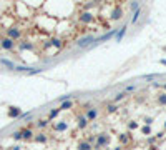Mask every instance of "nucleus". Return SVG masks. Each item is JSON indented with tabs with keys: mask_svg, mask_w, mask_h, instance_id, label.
I'll use <instances>...</instances> for the list:
<instances>
[{
	"mask_svg": "<svg viewBox=\"0 0 166 150\" xmlns=\"http://www.w3.org/2000/svg\"><path fill=\"white\" fill-rule=\"evenodd\" d=\"M93 20V15L90 12H83V14H80V22L81 23H90Z\"/></svg>",
	"mask_w": 166,
	"mask_h": 150,
	"instance_id": "obj_3",
	"label": "nucleus"
},
{
	"mask_svg": "<svg viewBox=\"0 0 166 150\" xmlns=\"http://www.w3.org/2000/svg\"><path fill=\"white\" fill-rule=\"evenodd\" d=\"M106 112H108V114H113V112H116V103H110V105L106 107Z\"/></svg>",
	"mask_w": 166,
	"mask_h": 150,
	"instance_id": "obj_20",
	"label": "nucleus"
},
{
	"mask_svg": "<svg viewBox=\"0 0 166 150\" xmlns=\"http://www.w3.org/2000/svg\"><path fill=\"white\" fill-rule=\"evenodd\" d=\"M141 133H145V135H150V133H151V127H150V125H145V127H141Z\"/></svg>",
	"mask_w": 166,
	"mask_h": 150,
	"instance_id": "obj_21",
	"label": "nucleus"
},
{
	"mask_svg": "<svg viewBox=\"0 0 166 150\" xmlns=\"http://www.w3.org/2000/svg\"><path fill=\"white\" fill-rule=\"evenodd\" d=\"M156 102H158V105L165 107V105H166V94H159L158 98H156Z\"/></svg>",
	"mask_w": 166,
	"mask_h": 150,
	"instance_id": "obj_14",
	"label": "nucleus"
},
{
	"mask_svg": "<svg viewBox=\"0 0 166 150\" xmlns=\"http://www.w3.org/2000/svg\"><path fill=\"white\" fill-rule=\"evenodd\" d=\"M22 114V110L17 109V107H12V109L8 110V117H18Z\"/></svg>",
	"mask_w": 166,
	"mask_h": 150,
	"instance_id": "obj_13",
	"label": "nucleus"
},
{
	"mask_svg": "<svg viewBox=\"0 0 166 150\" xmlns=\"http://www.w3.org/2000/svg\"><path fill=\"white\" fill-rule=\"evenodd\" d=\"M125 32H126V27H121V30L118 32V40L121 39V37H123V35H125Z\"/></svg>",
	"mask_w": 166,
	"mask_h": 150,
	"instance_id": "obj_23",
	"label": "nucleus"
},
{
	"mask_svg": "<svg viewBox=\"0 0 166 150\" xmlns=\"http://www.w3.org/2000/svg\"><path fill=\"white\" fill-rule=\"evenodd\" d=\"M95 150H100V149H98V147H95Z\"/></svg>",
	"mask_w": 166,
	"mask_h": 150,
	"instance_id": "obj_27",
	"label": "nucleus"
},
{
	"mask_svg": "<svg viewBox=\"0 0 166 150\" xmlns=\"http://www.w3.org/2000/svg\"><path fill=\"white\" fill-rule=\"evenodd\" d=\"M88 125V120L85 118V115H78V127L80 129H85Z\"/></svg>",
	"mask_w": 166,
	"mask_h": 150,
	"instance_id": "obj_12",
	"label": "nucleus"
},
{
	"mask_svg": "<svg viewBox=\"0 0 166 150\" xmlns=\"http://www.w3.org/2000/svg\"><path fill=\"white\" fill-rule=\"evenodd\" d=\"M96 117H98V110H96V109H86V112H85V118L88 120V122L95 120Z\"/></svg>",
	"mask_w": 166,
	"mask_h": 150,
	"instance_id": "obj_2",
	"label": "nucleus"
},
{
	"mask_svg": "<svg viewBox=\"0 0 166 150\" xmlns=\"http://www.w3.org/2000/svg\"><path fill=\"white\" fill-rule=\"evenodd\" d=\"M13 45H15V43H13V40H10V39H3V40H2V47L3 48H8V50H10V48H13Z\"/></svg>",
	"mask_w": 166,
	"mask_h": 150,
	"instance_id": "obj_8",
	"label": "nucleus"
},
{
	"mask_svg": "<svg viewBox=\"0 0 166 150\" xmlns=\"http://www.w3.org/2000/svg\"><path fill=\"white\" fill-rule=\"evenodd\" d=\"M35 142H38V143H45V142H46V135H45V133H38V135L35 137Z\"/></svg>",
	"mask_w": 166,
	"mask_h": 150,
	"instance_id": "obj_16",
	"label": "nucleus"
},
{
	"mask_svg": "<svg viewBox=\"0 0 166 150\" xmlns=\"http://www.w3.org/2000/svg\"><path fill=\"white\" fill-rule=\"evenodd\" d=\"M7 34H8V39L13 40V39H18L20 37V30H17V28H8Z\"/></svg>",
	"mask_w": 166,
	"mask_h": 150,
	"instance_id": "obj_5",
	"label": "nucleus"
},
{
	"mask_svg": "<svg viewBox=\"0 0 166 150\" xmlns=\"http://www.w3.org/2000/svg\"><path fill=\"white\" fill-rule=\"evenodd\" d=\"M46 45H48V47H50V45H55L57 48H60V47H61V42H60L58 39H53V40H52V42H48Z\"/></svg>",
	"mask_w": 166,
	"mask_h": 150,
	"instance_id": "obj_18",
	"label": "nucleus"
},
{
	"mask_svg": "<svg viewBox=\"0 0 166 150\" xmlns=\"http://www.w3.org/2000/svg\"><path fill=\"white\" fill-rule=\"evenodd\" d=\"M72 107H73L72 100H65V102H61V105H60L58 109L60 110H68V109H72Z\"/></svg>",
	"mask_w": 166,
	"mask_h": 150,
	"instance_id": "obj_11",
	"label": "nucleus"
},
{
	"mask_svg": "<svg viewBox=\"0 0 166 150\" xmlns=\"http://www.w3.org/2000/svg\"><path fill=\"white\" fill-rule=\"evenodd\" d=\"M53 129L57 130V132H65V130L68 129V123H66V122H61V120H60V122H57L55 125H53Z\"/></svg>",
	"mask_w": 166,
	"mask_h": 150,
	"instance_id": "obj_4",
	"label": "nucleus"
},
{
	"mask_svg": "<svg viewBox=\"0 0 166 150\" xmlns=\"http://www.w3.org/2000/svg\"><path fill=\"white\" fill-rule=\"evenodd\" d=\"M46 125H48V120H38V122H37V127H38V129H45Z\"/></svg>",
	"mask_w": 166,
	"mask_h": 150,
	"instance_id": "obj_22",
	"label": "nucleus"
},
{
	"mask_svg": "<svg viewBox=\"0 0 166 150\" xmlns=\"http://www.w3.org/2000/svg\"><path fill=\"white\" fill-rule=\"evenodd\" d=\"M118 138H120V142H121V143H128V142H130V135H128V133H120Z\"/></svg>",
	"mask_w": 166,
	"mask_h": 150,
	"instance_id": "obj_15",
	"label": "nucleus"
},
{
	"mask_svg": "<svg viewBox=\"0 0 166 150\" xmlns=\"http://www.w3.org/2000/svg\"><path fill=\"white\" fill-rule=\"evenodd\" d=\"M128 127H130L131 130H135L136 127H138V123H136V122H130V125H128Z\"/></svg>",
	"mask_w": 166,
	"mask_h": 150,
	"instance_id": "obj_24",
	"label": "nucleus"
},
{
	"mask_svg": "<svg viewBox=\"0 0 166 150\" xmlns=\"http://www.w3.org/2000/svg\"><path fill=\"white\" fill-rule=\"evenodd\" d=\"M60 112H61L60 109H55V110H52V112L48 114V122H50V120H53V118H55V117H57V115L60 114Z\"/></svg>",
	"mask_w": 166,
	"mask_h": 150,
	"instance_id": "obj_17",
	"label": "nucleus"
},
{
	"mask_svg": "<svg viewBox=\"0 0 166 150\" xmlns=\"http://www.w3.org/2000/svg\"><path fill=\"white\" fill-rule=\"evenodd\" d=\"M165 90H166V85H165Z\"/></svg>",
	"mask_w": 166,
	"mask_h": 150,
	"instance_id": "obj_28",
	"label": "nucleus"
},
{
	"mask_svg": "<svg viewBox=\"0 0 166 150\" xmlns=\"http://www.w3.org/2000/svg\"><path fill=\"white\" fill-rule=\"evenodd\" d=\"M93 42V37H85V39H81V40L77 42V45L78 47H83V45H86V43H92Z\"/></svg>",
	"mask_w": 166,
	"mask_h": 150,
	"instance_id": "obj_10",
	"label": "nucleus"
},
{
	"mask_svg": "<svg viewBox=\"0 0 166 150\" xmlns=\"http://www.w3.org/2000/svg\"><path fill=\"white\" fill-rule=\"evenodd\" d=\"M138 15H139V10H138V12H136L135 15H133V22H136V20H138Z\"/></svg>",
	"mask_w": 166,
	"mask_h": 150,
	"instance_id": "obj_25",
	"label": "nucleus"
},
{
	"mask_svg": "<svg viewBox=\"0 0 166 150\" xmlns=\"http://www.w3.org/2000/svg\"><path fill=\"white\" fill-rule=\"evenodd\" d=\"M125 97H126V92H121V94H118V95H116L115 98H113V102L116 103V102H120V100H123Z\"/></svg>",
	"mask_w": 166,
	"mask_h": 150,
	"instance_id": "obj_19",
	"label": "nucleus"
},
{
	"mask_svg": "<svg viewBox=\"0 0 166 150\" xmlns=\"http://www.w3.org/2000/svg\"><path fill=\"white\" fill-rule=\"evenodd\" d=\"M110 143V137L106 135V133H100L98 137H96V147H106Z\"/></svg>",
	"mask_w": 166,
	"mask_h": 150,
	"instance_id": "obj_1",
	"label": "nucleus"
},
{
	"mask_svg": "<svg viewBox=\"0 0 166 150\" xmlns=\"http://www.w3.org/2000/svg\"><path fill=\"white\" fill-rule=\"evenodd\" d=\"M78 150H93L92 143H88V140H81V142L78 143Z\"/></svg>",
	"mask_w": 166,
	"mask_h": 150,
	"instance_id": "obj_6",
	"label": "nucleus"
},
{
	"mask_svg": "<svg viewBox=\"0 0 166 150\" xmlns=\"http://www.w3.org/2000/svg\"><path fill=\"white\" fill-rule=\"evenodd\" d=\"M121 14H123V12H121V8H120V7L113 8V12H111V19H113V20H120V19H121Z\"/></svg>",
	"mask_w": 166,
	"mask_h": 150,
	"instance_id": "obj_7",
	"label": "nucleus"
},
{
	"mask_svg": "<svg viewBox=\"0 0 166 150\" xmlns=\"http://www.w3.org/2000/svg\"><path fill=\"white\" fill-rule=\"evenodd\" d=\"M13 138H22V135H20V132H15V133H13Z\"/></svg>",
	"mask_w": 166,
	"mask_h": 150,
	"instance_id": "obj_26",
	"label": "nucleus"
},
{
	"mask_svg": "<svg viewBox=\"0 0 166 150\" xmlns=\"http://www.w3.org/2000/svg\"><path fill=\"white\" fill-rule=\"evenodd\" d=\"M20 135H22V138H32V130L30 129H22L20 130Z\"/></svg>",
	"mask_w": 166,
	"mask_h": 150,
	"instance_id": "obj_9",
	"label": "nucleus"
}]
</instances>
